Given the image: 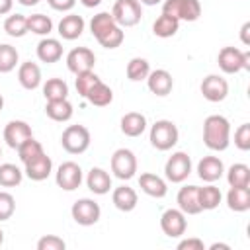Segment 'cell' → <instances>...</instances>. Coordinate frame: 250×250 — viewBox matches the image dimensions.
Wrapping results in <instances>:
<instances>
[{
    "mask_svg": "<svg viewBox=\"0 0 250 250\" xmlns=\"http://www.w3.org/2000/svg\"><path fill=\"white\" fill-rule=\"evenodd\" d=\"M203 143L209 150H227L230 145V123L225 115H209L203 121Z\"/></svg>",
    "mask_w": 250,
    "mask_h": 250,
    "instance_id": "cell-1",
    "label": "cell"
},
{
    "mask_svg": "<svg viewBox=\"0 0 250 250\" xmlns=\"http://www.w3.org/2000/svg\"><path fill=\"white\" fill-rule=\"evenodd\" d=\"M150 145L156 150H170L172 146H176L178 139H180V131L176 127L174 121L170 119H158L152 127H150Z\"/></svg>",
    "mask_w": 250,
    "mask_h": 250,
    "instance_id": "cell-2",
    "label": "cell"
},
{
    "mask_svg": "<svg viewBox=\"0 0 250 250\" xmlns=\"http://www.w3.org/2000/svg\"><path fill=\"white\" fill-rule=\"evenodd\" d=\"M219 68L225 74H236L240 70H250V53L236 47H223L217 57Z\"/></svg>",
    "mask_w": 250,
    "mask_h": 250,
    "instance_id": "cell-3",
    "label": "cell"
},
{
    "mask_svg": "<svg viewBox=\"0 0 250 250\" xmlns=\"http://www.w3.org/2000/svg\"><path fill=\"white\" fill-rule=\"evenodd\" d=\"M90 131L84 125H68L61 135V145L68 154H82L90 146Z\"/></svg>",
    "mask_w": 250,
    "mask_h": 250,
    "instance_id": "cell-4",
    "label": "cell"
},
{
    "mask_svg": "<svg viewBox=\"0 0 250 250\" xmlns=\"http://www.w3.org/2000/svg\"><path fill=\"white\" fill-rule=\"evenodd\" d=\"M162 14L176 18L178 21H195L201 16V2L199 0H164Z\"/></svg>",
    "mask_w": 250,
    "mask_h": 250,
    "instance_id": "cell-5",
    "label": "cell"
},
{
    "mask_svg": "<svg viewBox=\"0 0 250 250\" xmlns=\"http://www.w3.org/2000/svg\"><path fill=\"white\" fill-rule=\"evenodd\" d=\"M111 16L119 27H133L141 21L143 8L139 0H115L111 8Z\"/></svg>",
    "mask_w": 250,
    "mask_h": 250,
    "instance_id": "cell-6",
    "label": "cell"
},
{
    "mask_svg": "<svg viewBox=\"0 0 250 250\" xmlns=\"http://www.w3.org/2000/svg\"><path fill=\"white\" fill-rule=\"evenodd\" d=\"M164 174H166V180L172 182V184H182L184 180H188V176L191 174L189 154L184 152V150L174 152L164 164Z\"/></svg>",
    "mask_w": 250,
    "mask_h": 250,
    "instance_id": "cell-7",
    "label": "cell"
},
{
    "mask_svg": "<svg viewBox=\"0 0 250 250\" xmlns=\"http://www.w3.org/2000/svg\"><path fill=\"white\" fill-rule=\"evenodd\" d=\"M109 166H111V172H113L115 178L127 182V180H131L137 174V156L129 148H117L111 154Z\"/></svg>",
    "mask_w": 250,
    "mask_h": 250,
    "instance_id": "cell-8",
    "label": "cell"
},
{
    "mask_svg": "<svg viewBox=\"0 0 250 250\" xmlns=\"http://www.w3.org/2000/svg\"><path fill=\"white\" fill-rule=\"evenodd\" d=\"M70 215H72V219H74L78 225H82V227H92V225H96V223L100 221L102 209H100V205H98L94 199L82 197V199H78V201L72 203Z\"/></svg>",
    "mask_w": 250,
    "mask_h": 250,
    "instance_id": "cell-9",
    "label": "cell"
},
{
    "mask_svg": "<svg viewBox=\"0 0 250 250\" xmlns=\"http://www.w3.org/2000/svg\"><path fill=\"white\" fill-rule=\"evenodd\" d=\"M55 182L61 189L64 191H74L76 188H80L82 184V168L72 162V160H66L62 162L59 168H57V174H55Z\"/></svg>",
    "mask_w": 250,
    "mask_h": 250,
    "instance_id": "cell-10",
    "label": "cell"
},
{
    "mask_svg": "<svg viewBox=\"0 0 250 250\" xmlns=\"http://www.w3.org/2000/svg\"><path fill=\"white\" fill-rule=\"evenodd\" d=\"M199 90H201V94L207 102L217 104V102H223L229 96V82L219 74H209L201 80Z\"/></svg>",
    "mask_w": 250,
    "mask_h": 250,
    "instance_id": "cell-11",
    "label": "cell"
},
{
    "mask_svg": "<svg viewBox=\"0 0 250 250\" xmlns=\"http://www.w3.org/2000/svg\"><path fill=\"white\" fill-rule=\"evenodd\" d=\"M160 229L168 238H180L188 229L186 215L180 209H166L160 217Z\"/></svg>",
    "mask_w": 250,
    "mask_h": 250,
    "instance_id": "cell-12",
    "label": "cell"
},
{
    "mask_svg": "<svg viewBox=\"0 0 250 250\" xmlns=\"http://www.w3.org/2000/svg\"><path fill=\"white\" fill-rule=\"evenodd\" d=\"M96 64V55L92 49L88 47H74L68 55H66V66L70 72L80 74L86 70H92Z\"/></svg>",
    "mask_w": 250,
    "mask_h": 250,
    "instance_id": "cell-13",
    "label": "cell"
},
{
    "mask_svg": "<svg viewBox=\"0 0 250 250\" xmlns=\"http://www.w3.org/2000/svg\"><path fill=\"white\" fill-rule=\"evenodd\" d=\"M29 137H33V133H31V127L25 123V121H21V119H14V121H10L6 127H4V141H6V145L10 146V148H18L23 141H27Z\"/></svg>",
    "mask_w": 250,
    "mask_h": 250,
    "instance_id": "cell-14",
    "label": "cell"
},
{
    "mask_svg": "<svg viewBox=\"0 0 250 250\" xmlns=\"http://www.w3.org/2000/svg\"><path fill=\"white\" fill-rule=\"evenodd\" d=\"M223 174H225V164L219 156H203L197 162V176L207 184L221 180Z\"/></svg>",
    "mask_w": 250,
    "mask_h": 250,
    "instance_id": "cell-15",
    "label": "cell"
},
{
    "mask_svg": "<svg viewBox=\"0 0 250 250\" xmlns=\"http://www.w3.org/2000/svg\"><path fill=\"white\" fill-rule=\"evenodd\" d=\"M146 86L148 90L154 94V96H168L174 88V78L168 70L164 68H156V70H150L148 76H146Z\"/></svg>",
    "mask_w": 250,
    "mask_h": 250,
    "instance_id": "cell-16",
    "label": "cell"
},
{
    "mask_svg": "<svg viewBox=\"0 0 250 250\" xmlns=\"http://www.w3.org/2000/svg\"><path fill=\"white\" fill-rule=\"evenodd\" d=\"M197 189H199V186H184V188L178 191L176 201H178V209H180L184 215H197V213H201Z\"/></svg>",
    "mask_w": 250,
    "mask_h": 250,
    "instance_id": "cell-17",
    "label": "cell"
},
{
    "mask_svg": "<svg viewBox=\"0 0 250 250\" xmlns=\"http://www.w3.org/2000/svg\"><path fill=\"white\" fill-rule=\"evenodd\" d=\"M84 18L78 16V14H68V16H62V20L59 21V35L66 41H74L82 35L84 31Z\"/></svg>",
    "mask_w": 250,
    "mask_h": 250,
    "instance_id": "cell-18",
    "label": "cell"
},
{
    "mask_svg": "<svg viewBox=\"0 0 250 250\" xmlns=\"http://www.w3.org/2000/svg\"><path fill=\"white\" fill-rule=\"evenodd\" d=\"M86 186L94 195H105L111 189V176L104 168H92L86 176Z\"/></svg>",
    "mask_w": 250,
    "mask_h": 250,
    "instance_id": "cell-19",
    "label": "cell"
},
{
    "mask_svg": "<svg viewBox=\"0 0 250 250\" xmlns=\"http://www.w3.org/2000/svg\"><path fill=\"white\" fill-rule=\"evenodd\" d=\"M23 166H25L23 174H25L29 180H33V182H43V180H47L49 174L53 172V160H51L47 154H41L39 158L27 162V164H23Z\"/></svg>",
    "mask_w": 250,
    "mask_h": 250,
    "instance_id": "cell-20",
    "label": "cell"
},
{
    "mask_svg": "<svg viewBox=\"0 0 250 250\" xmlns=\"http://www.w3.org/2000/svg\"><path fill=\"white\" fill-rule=\"evenodd\" d=\"M62 57V43L59 39H53V37H45L37 43V59L41 62H57L61 61Z\"/></svg>",
    "mask_w": 250,
    "mask_h": 250,
    "instance_id": "cell-21",
    "label": "cell"
},
{
    "mask_svg": "<svg viewBox=\"0 0 250 250\" xmlns=\"http://www.w3.org/2000/svg\"><path fill=\"white\" fill-rule=\"evenodd\" d=\"M111 201H113V205H115L119 211L129 213V211H133V209L137 207L139 195H137V191H135L133 188H129V186H119V188L113 189Z\"/></svg>",
    "mask_w": 250,
    "mask_h": 250,
    "instance_id": "cell-22",
    "label": "cell"
},
{
    "mask_svg": "<svg viewBox=\"0 0 250 250\" xmlns=\"http://www.w3.org/2000/svg\"><path fill=\"white\" fill-rule=\"evenodd\" d=\"M18 80L25 90L39 88V84H41V68H39V64L31 62V61L21 62L20 68H18Z\"/></svg>",
    "mask_w": 250,
    "mask_h": 250,
    "instance_id": "cell-23",
    "label": "cell"
},
{
    "mask_svg": "<svg viewBox=\"0 0 250 250\" xmlns=\"http://www.w3.org/2000/svg\"><path fill=\"white\" fill-rule=\"evenodd\" d=\"M146 129V117L139 111H129L121 117V133L127 137H141Z\"/></svg>",
    "mask_w": 250,
    "mask_h": 250,
    "instance_id": "cell-24",
    "label": "cell"
},
{
    "mask_svg": "<svg viewBox=\"0 0 250 250\" xmlns=\"http://www.w3.org/2000/svg\"><path fill=\"white\" fill-rule=\"evenodd\" d=\"M139 186H141V189H143L146 195H150V197H156V199L164 197V195H166V191H168V188H166V182H164L160 176H156V174H150V172H145V174H141V178H139Z\"/></svg>",
    "mask_w": 250,
    "mask_h": 250,
    "instance_id": "cell-25",
    "label": "cell"
},
{
    "mask_svg": "<svg viewBox=\"0 0 250 250\" xmlns=\"http://www.w3.org/2000/svg\"><path fill=\"white\" fill-rule=\"evenodd\" d=\"M227 205L234 213H244L250 209V188H230L227 193Z\"/></svg>",
    "mask_w": 250,
    "mask_h": 250,
    "instance_id": "cell-26",
    "label": "cell"
},
{
    "mask_svg": "<svg viewBox=\"0 0 250 250\" xmlns=\"http://www.w3.org/2000/svg\"><path fill=\"white\" fill-rule=\"evenodd\" d=\"M45 113H47V117H51L53 121L62 123V121H68V119L72 117L74 109H72V104L64 98V100H51V102H47Z\"/></svg>",
    "mask_w": 250,
    "mask_h": 250,
    "instance_id": "cell-27",
    "label": "cell"
},
{
    "mask_svg": "<svg viewBox=\"0 0 250 250\" xmlns=\"http://www.w3.org/2000/svg\"><path fill=\"white\" fill-rule=\"evenodd\" d=\"M197 197H199L201 211H213V209L219 207V203L223 199V193H221V189L217 186L207 184V186H203V188L197 189Z\"/></svg>",
    "mask_w": 250,
    "mask_h": 250,
    "instance_id": "cell-28",
    "label": "cell"
},
{
    "mask_svg": "<svg viewBox=\"0 0 250 250\" xmlns=\"http://www.w3.org/2000/svg\"><path fill=\"white\" fill-rule=\"evenodd\" d=\"M178 29H180V21L172 16H166V14H160L152 23V33L156 37H162V39L176 35Z\"/></svg>",
    "mask_w": 250,
    "mask_h": 250,
    "instance_id": "cell-29",
    "label": "cell"
},
{
    "mask_svg": "<svg viewBox=\"0 0 250 250\" xmlns=\"http://www.w3.org/2000/svg\"><path fill=\"white\" fill-rule=\"evenodd\" d=\"M227 182L230 188H250V168L242 162L232 164L227 170Z\"/></svg>",
    "mask_w": 250,
    "mask_h": 250,
    "instance_id": "cell-30",
    "label": "cell"
},
{
    "mask_svg": "<svg viewBox=\"0 0 250 250\" xmlns=\"http://www.w3.org/2000/svg\"><path fill=\"white\" fill-rule=\"evenodd\" d=\"M86 100H88L92 105H96V107H105V105H109V104L113 102V90H111L107 84H104V82L100 80V82L88 92Z\"/></svg>",
    "mask_w": 250,
    "mask_h": 250,
    "instance_id": "cell-31",
    "label": "cell"
},
{
    "mask_svg": "<svg viewBox=\"0 0 250 250\" xmlns=\"http://www.w3.org/2000/svg\"><path fill=\"white\" fill-rule=\"evenodd\" d=\"M43 96H45L47 102L64 100V98H68V84L62 78H49L43 84Z\"/></svg>",
    "mask_w": 250,
    "mask_h": 250,
    "instance_id": "cell-32",
    "label": "cell"
},
{
    "mask_svg": "<svg viewBox=\"0 0 250 250\" xmlns=\"http://www.w3.org/2000/svg\"><path fill=\"white\" fill-rule=\"evenodd\" d=\"M16 150H18V156H20V160H21L23 164H27V162H31V160L39 158L41 154H45L43 145H41L39 141H35L33 137H29L27 141H23Z\"/></svg>",
    "mask_w": 250,
    "mask_h": 250,
    "instance_id": "cell-33",
    "label": "cell"
},
{
    "mask_svg": "<svg viewBox=\"0 0 250 250\" xmlns=\"http://www.w3.org/2000/svg\"><path fill=\"white\" fill-rule=\"evenodd\" d=\"M21 180H23V172L16 164H10V162L0 164V186L2 188H16L21 184Z\"/></svg>",
    "mask_w": 250,
    "mask_h": 250,
    "instance_id": "cell-34",
    "label": "cell"
},
{
    "mask_svg": "<svg viewBox=\"0 0 250 250\" xmlns=\"http://www.w3.org/2000/svg\"><path fill=\"white\" fill-rule=\"evenodd\" d=\"M148 72H150V64H148V61L143 59V57H135V59H131V61L127 62V78H129L131 82L146 80Z\"/></svg>",
    "mask_w": 250,
    "mask_h": 250,
    "instance_id": "cell-35",
    "label": "cell"
},
{
    "mask_svg": "<svg viewBox=\"0 0 250 250\" xmlns=\"http://www.w3.org/2000/svg\"><path fill=\"white\" fill-rule=\"evenodd\" d=\"M27 31L35 35H49L53 31V21L45 14H31L27 16Z\"/></svg>",
    "mask_w": 250,
    "mask_h": 250,
    "instance_id": "cell-36",
    "label": "cell"
},
{
    "mask_svg": "<svg viewBox=\"0 0 250 250\" xmlns=\"http://www.w3.org/2000/svg\"><path fill=\"white\" fill-rule=\"evenodd\" d=\"M4 31L10 37H23L27 33V18L23 14H12L4 21Z\"/></svg>",
    "mask_w": 250,
    "mask_h": 250,
    "instance_id": "cell-37",
    "label": "cell"
},
{
    "mask_svg": "<svg viewBox=\"0 0 250 250\" xmlns=\"http://www.w3.org/2000/svg\"><path fill=\"white\" fill-rule=\"evenodd\" d=\"M113 25H117V23H115L111 12H100V14H96V16L90 20V31H92L94 37H100L102 33H105V31L111 29Z\"/></svg>",
    "mask_w": 250,
    "mask_h": 250,
    "instance_id": "cell-38",
    "label": "cell"
},
{
    "mask_svg": "<svg viewBox=\"0 0 250 250\" xmlns=\"http://www.w3.org/2000/svg\"><path fill=\"white\" fill-rule=\"evenodd\" d=\"M18 59H20V55H18L16 47H12L8 43L0 45V72L2 74L12 72L16 68V64H18Z\"/></svg>",
    "mask_w": 250,
    "mask_h": 250,
    "instance_id": "cell-39",
    "label": "cell"
},
{
    "mask_svg": "<svg viewBox=\"0 0 250 250\" xmlns=\"http://www.w3.org/2000/svg\"><path fill=\"white\" fill-rule=\"evenodd\" d=\"M125 39V33H123V27L119 25H113L111 29H107L105 33H102L100 37H96V41L104 47V49H117Z\"/></svg>",
    "mask_w": 250,
    "mask_h": 250,
    "instance_id": "cell-40",
    "label": "cell"
},
{
    "mask_svg": "<svg viewBox=\"0 0 250 250\" xmlns=\"http://www.w3.org/2000/svg\"><path fill=\"white\" fill-rule=\"evenodd\" d=\"M100 82V76L94 72V70H86V72H80V74H76V80H74V86H76V92H78V96H82V98H86L88 96V92L96 86Z\"/></svg>",
    "mask_w": 250,
    "mask_h": 250,
    "instance_id": "cell-41",
    "label": "cell"
},
{
    "mask_svg": "<svg viewBox=\"0 0 250 250\" xmlns=\"http://www.w3.org/2000/svg\"><path fill=\"white\" fill-rule=\"evenodd\" d=\"M16 211V199L8 191H0V223L8 221Z\"/></svg>",
    "mask_w": 250,
    "mask_h": 250,
    "instance_id": "cell-42",
    "label": "cell"
},
{
    "mask_svg": "<svg viewBox=\"0 0 250 250\" xmlns=\"http://www.w3.org/2000/svg\"><path fill=\"white\" fill-rule=\"evenodd\" d=\"M234 146L238 150H250V123L238 125L234 131Z\"/></svg>",
    "mask_w": 250,
    "mask_h": 250,
    "instance_id": "cell-43",
    "label": "cell"
},
{
    "mask_svg": "<svg viewBox=\"0 0 250 250\" xmlns=\"http://www.w3.org/2000/svg\"><path fill=\"white\" fill-rule=\"evenodd\" d=\"M66 242L57 234H47L37 240V250H64Z\"/></svg>",
    "mask_w": 250,
    "mask_h": 250,
    "instance_id": "cell-44",
    "label": "cell"
},
{
    "mask_svg": "<svg viewBox=\"0 0 250 250\" xmlns=\"http://www.w3.org/2000/svg\"><path fill=\"white\" fill-rule=\"evenodd\" d=\"M178 250H205L201 238H184L178 242Z\"/></svg>",
    "mask_w": 250,
    "mask_h": 250,
    "instance_id": "cell-45",
    "label": "cell"
},
{
    "mask_svg": "<svg viewBox=\"0 0 250 250\" xmlns=\"http://www.w3.org/2000/svg\"><path fill=\"white\" fill-rule=\"evenodd\" d=\"M47 2H49V6H51L53 10H57V12H68V10H72L74 4H76V0H47Z\"/></svg>",
    "mask_w": 250,
    "mask_h": 250,
    "instance_id": "cell-46",
    "label": "cell"
},
{
    "mask_svg": "<svg viewBox=\"0 0 250 250\" xmlns=\"http://www.w3.org/2000/svg\"><path fill=\"white\" fill-rule=\"evenodd\" d=\"M12 6H14V0H0V16L8 14L12 10Z\"/></svg>",
    "mask_w": 250,
    "mask_h": 250,
    "instance_id": "cell-47",
    "label": "cell"
},
{
    "mask_svg": "<svg viewBox=\"0 0 250 250\" xmlns=\"http://www.w3.org/2000/svg\"><path fill=\"white\" fill-rule=\"evenodd\" d=\"M248 29H250V21H246L240 29V37H242V43L244 45H250V39H248Z\"/></svg>",
    "mask_w": 250,
    "mask_h": 250,
    "instance_id": "cell-48",
    "label": "cell"
},
{
    "mask_svg": "<svg viewBox=\"0 0 250 250\" xmlns=\"http://www.w3.org/2000/svg\"><path fill=\"white\" fill-rule=\"evenodd\" d=\"M219 248H223V250H229L230 246H229V244H223V242H215V244H211V246H209V250H219Z\"/></svg>",
    "mask_w": 250,
    "mask_h": 250,
    "instance_id": "cell-49",
    "label": "cell"
},
{
    "mask_svg": "<svg viewBox=\"0 0 250 250\" xmlns=\"http://www.w3.org/2000/svg\"><path fill=\"white\" fill-rule=\"evenodd\" d=\"M80 2H82L86 8H96V6H98L102 0H80Z\"/></svg>",
    "mask_w": 250,
    "mask_h": 250,
    "instance_id": "cell-50",
    "label": "cell"
},
{
    "mask_svg": "<svg viewBox=\"0 0 250 250\" xmlns=\"http://www.w3.org/2000/svg\"><path fill=\"white\" fill-rule=\"evenodd\" d=\"M21 6H27V8H31V6H35V4H39V0H18Z\"/></svg>",
    "mask_w": 250,
    "mask_h": 250,
    "instance_id": "cell-51",
    "label": "cell"
},
{
    "mask_svg": "<svg viewBox=\"0 0 250 250\" xmlns=\"http://www.w3.org/2000/svg\"><path fill=\"white\" fill-rule=\"evenodd\" d=\"M141 4H145V6H156V4H160L162 0H139Z\"/></svg>",
    "mask_w": 250,
    "mask_h": 250,
    "instance_id": "cell-52",
    "label": "cell"
},
{
    "mask_svg": "<svg viewBox=\"0 0 250 250\" xmlns=\"http://www.w3.org/2000/svg\"><path fill=\"white\" fill-rule=\"evenodd\" d=\"M2 244H4V230L0 229V246H2Z\"/></svg>",
    "mask_w": 250,
    "mask_h": 250,
    "instance_id": "cell-53",
    "label": "cell"
},
{
    "mask_svg": "<svg viewBox=\"0 0 250 250\" xmlns=\"http://www.w3.org/2000/svg\"><path fill=\"white\" fill-rule=\"evenodd\" d=\"M2 107H4V98H2V94H0V111H2Z\"/></svg>",
    "mask_w": 250,
    "mask_h": 250,
    "instance_id": "cell-54",
    "label": "cell"
},
{
    "mask_svg": "<svg viewBox=\"0 0 250 250\" xmlns=\"http://www.w3.org/2000/svg\"><path fill=\"white\" fill-rule=\"evenodd\" d=\"M0 156H2V148H0Z\"/></svg>",
    "mask_w": 250,
    "mask_h": 250,
    "instance_id": "cell-55",
    "label": "cell"
}]
</instances>
